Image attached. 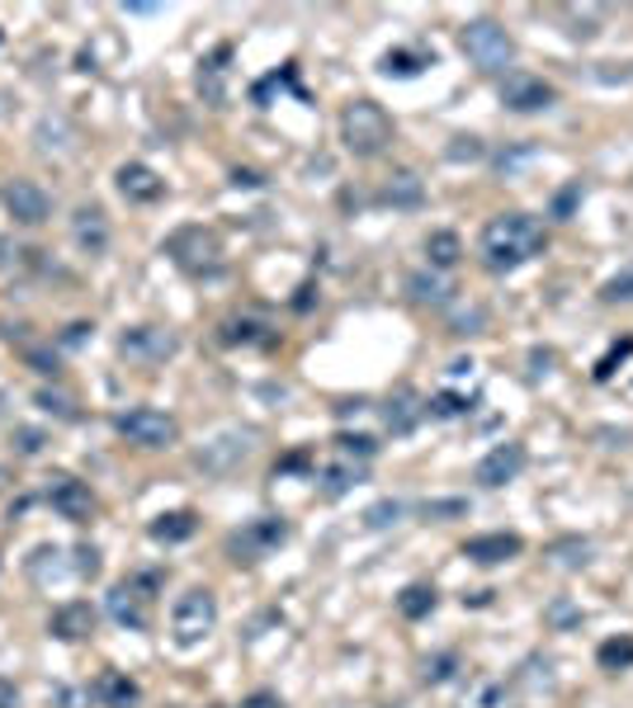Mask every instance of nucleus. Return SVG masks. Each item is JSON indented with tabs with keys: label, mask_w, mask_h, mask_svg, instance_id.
Returning a JSON list of instances; mask_svg holds the SVG:
<instances>
[{
	"label": "nucleus",
	"mask_w": 633,
	"mask_h": 708,
	"mask_svg": "<svg viewBox=\"0 0 633 708\" xmlns=\"http://www.w3.org/2000/svg\"><path fill=\"white\" fill-rule=\"evenodd\" d=\"M237 708H284V704H279V695H270V689H256V695H246Z\"/></svg>",
	"instance_id": "obj_50"
},
{
	"label": "nucleus",
	"mask_w": 633,
	"mask_h": 708,
	"mask_svg": "<svg viewBox=\"0 0 633 708\" xmlns=\"http://www.w3.org/2000/svg\"><path fill=\"white\" fill-rule=\"evenodd\" d=\"M530 364H535V368H530V378H535V383H539V378H549V374H553V350H535V354H530Z\"/></svg>",
	"instance_id": "obj_47"
},
{
	"label": "nucleus",
	"mask_w": 633,
	"mask_h": 708,
	"mask_svg": "<svg viewBox=\"0 0 633 708\" xmlns=\"http://www.w3.org/2000/svg\"><path fill=\"white\" fill-rule=\"evenodd\" d=\"M0 39H6V33H0Z\"/></svg>",
	"instance_id": "obj_56"
},
{
	"label": "nucleus",
	"mask_w": 633,
	"mask_h": 708,
	"mask_svg": "<svg viewBox=\"0 0 633 708\" xmlns=\"http://www.w3.org/2000/svg\"><path fill=\"white\" fill-rule=\"evenodd\" d=\"M232 58V43H222V48H214V58H208L204 66H199V91L208 95V104H222L227 100V91H222V62Z\"/></svg>",
	"instance_id": "obj_28"
},
{
	"label": "nucleus",
	"mask_w": 633,
	"mask_h": 708,
	"mask_svg": "<svg viewBox=\"0 0 633 708\" xmlns=\"http://www.w3.org/2000/svg\"><path fill=\"white\" fill-rule=\"evenodd\" d=\"M435 605H439V595H435V586H426V581H416V586H407L397 595V614L402 618H426V614H435Z\"/></svg>",
	"instance_id": "obj_29"
},
{
	"label": "nucleus",
	"mask_w": 633,
	"mask_h": 708,
	"mask_svg": "<svg viewBox=\"0 0 633 708\" xmlns=\"http://www.w3.org/2000/svg\"><path fill=\"white\" fill-rule=\"evenodd\" d=\"M48 506L58 510L62 520L81 524V520H91V516H95V491H91V482H81V477L58 472V477L48 482Z\"/></svg>",
	"instance_id": "obj_12"
},
{
	"label": "nucleus",
	"mask_w": 633,
	"mask_h": 708,
	"mask_svg": "<svg viewBox=\"0 0 633 708\" xmlns=\"http://www.w3.org/2000/svg\"><path fill=\"white\" fill-rule=\"evenodd\" d=\"M562 20H572L568 39H582V43H591L595 33H601V14H595V10H577V6H568V10H562Z\"/></svg>",
	"instance_id": "obj_35"
},
{
	"label": "nucleus",
	"mask_w": 633,
	"mask_h": 708,
	"mask_svg": "<svg viewBox=\"0 0 633 708\" xmlns=\"http://www.w3.org/2000/svg\"><path fill=\"white\" fill-rule=\"evenodd\" d=\"M601 303H633V270H624V274H614V279H605L601 283Z\"/></svg>",
	"instance_id": "obj_39"
},
{
	"label": "nucleus",
	"mask_w": 633,
	"mask_h": 708,
	"mask_svg": "<svg viewBox=\"0 0 633 708\" xmlns=\"http://www.w3.org/2000/svg\"><path fill=\"white\" fill-rule=\"evenodd\" d=\"M336 449H341V458H360V464H369V458L378 454V445H374L369 435H341Z\"/></svg>",
	"instance_id": "obj_40"
},
{
	"label": "nucleus",
	"mask_w": 633,
	"mask_h": 708,
	"mask_svg": "<svg viewBox=\"0 0 633 708\" xmlns=\"http://www.w3.org/2000/svg\"><path fill=\"white\" fill-rule=\"evenodd\" d=\"M0 708H20V685L0 676Z\"/></svg>",
	"instance_id": "obj_52"
},
{
	"label": "nucleus",
	"mask_w": 633,
	"mask_h": 708,
	"mask_svg": "<svg viewBox=\"0 0 633 708\" xmlns=\"http://www.w3.org/2000/svg\"><path fill=\"white\" fill-rule=\"evenodd\" d=\"M218 628V595L208 586H189L170 610V637L175 647H199Z\"/></svg>",
	"instance_id": "obj_5"
},
{
	"label": "nucleus",
	"mask_w": 633,
	"mask_h": 708,
	"mask_svg": "<svg viewBox=\"0 0 633 708\" xmlns=\"http://www.w3.org/2000/svg\"><path fill=\"white\" fill-rule=\"evenodd\" d=\"M595 662L601 670H629L633 666V637H610V643L595 647Z\"/></svg>",
	"instance_id": "obj_32"
},
{
	"label": "nucleus",
	"mask_w": 633,
	"mask_h": 708,
	"mask_svg": "<svg viewBox=\"0 0 633 708\" xmlns=\"http://www.w3.org/2000/svg\"><path fill=\"white\" fill-rule=\"evenodd\" d=\"M577 199H582V180H572V185H568V189H562L558 199H553V218H568V212L577 208Z\"/></svg>",
	"instance_id": "obj_45"
},
{
	"label": "nucleus",
	"mask_w": 633,
	"mask_h": 708,
	"mask_svg": "<svg viewBox=\"0 0 633 708\" xmlns=\"http://www.w3.org/2000/svg\"><path fill=\"white\" fill-rule=\"evenodd\" d=\"M454 670H459V657H454V652H435V657L421 662V680L426 685H449Z\"/></svg>",
	"instance_id": "obj_34"
},
{
	"label": "nucleus",
	"mask_w": 633,
	"mask_h": 708,
	"mask_svg": "<svg viewBox=\"0 0 633 708\" xmlns=\"http://www.w3.org/2000/svg\"><path fill=\"white\" fill-rule=\"evenodd\" d=\"M501 104L511 114H539V110H553L558 91L543 76H530V71H506L501 81Z\"/></svg>",
	"instance_id": "obj_11"
},
{
	"label": "nucleus",
	"mask_w": 633,
	"mask_h": 708,
	"mask_svg": "<svg viewBox=\"0 0 633 708\" xmlns=\"http://www.w3.org/2000/svg\"><path fill=\"white\" fill-rule=\"evenodd\" d=\"M91 695L100 699V708H137L143 704V685H137L128 670H104Z\"/></svg>",
	"instance_id": "obj_20"
},
{
	"label": "nucleus",
	"mask_w": 633,
	"mask_h": 708,
	"mask_svg": "<svg viewBox=\"0 0 633 708\" xmlns=\"http://www.w3.org/2000/svg\"><path fill=\"white\" fill-rule=\"evenodd\" d=\"M218 341L222 345H274V335H270V326L260 322V316H227Z\"/></svg>",
	"instance_id": "obj_25"
},
{
	"label": "nucleus",
	"mask_w": 633,
	"mask_h": 708,
	"mask_svg": "<svg viewBox=\"0 0 633 708\" xmlns=\"http://www.w3.org/2000/svg\"><path fill=\"white\" fill-rule=\"evenodd\" d=\"M14 454H24V458H33V454H43V445H48V435L43 430H33V425H14Z\"/></svg>",
	"instance_id": "obj_41"
},
{
	"label": "nucleus",
	"mask_w": 633,
	"mask_h": 708,
	"mask_svg": "<svg viewBox=\"0 0 633 708\" xmlns=\"http://www.w3.org/2000/svg\"><path fill=\"white\" fill-rule=\"evenodd\" d=\"M166 256L180 264L189 279H218L222 274V237L204 222H185L166 237Z\"/></svg>",
	"instance_id": "obj_3"
},
{
	"label": "nucleus",
	"mask_w": 633,
	"mask_h": 708,
	"mask_svg": "<svg viewBox=\"0 0 633 708\" xmlns=\"http://www.w3.org/2000/svg\"><path fill=\"white\" fill-rule=\"evenodd\" d=\"M289 520L284 516H260L251 524H241L232 539H227V553H232L237 562H260V558H270L279 543H289Z\"/></svg>",
	"instance_id": "obj_9"
},
{
	"label": "nucleus",
	"mask_w": 633,
	"mask_h": 708,
	"mask_svg": "<svg viewBox=\"0 0 633 708\" xmlns=\"http://www.w3.org/2000/svg\"><path fill=\"white\" fill-rule=\"evenodd\" d=\"M383 204H393V208H421V204H426V185H421V175H416V170L388 175V185H383Z\"/></svg>",
	"instance_id": "obj_26"
},
{
	"label": "nucleus",
	"mask_w": 633,
	"mask_h": 708,
	"mask_svg": "<svg viewBox=\"0 0 633 708\" xmlns=\"http://www.w3.org/2000/svg\"><path fill=\"white\" fill-rule=\"evenodd\" d=\"M525 553V539L520 534H506V529H497V534H473L464 543V558L478 562V566H501Z\"/></svg>",
	"instance_id": "obj_16"
},
{
	"label": "nucleus",
	"mask_w": 633,
	"mask_h": 708,
	"mask_svg": "<svg viewBox=\"0 0 633 708\" xmlns=\"http://www.w3.org/2000/svg\"><path fill=\"white\" fill-rule=\"evenodd\" d=\"M459 48L468 52L473 66L487 71V76H501V71L516 62L511 33H506L497 20H468V24L459 29Z\"/></svg>",
	"instance_id": "obj_4"
},
{
	"label": "nucleus",
	"mask_w": 633,
	"mask_h": 708,
	"mask_svg": "<svg viewBox=\"0 0 633 708\" xmlns=\"http://www.w3.org/2000/svg\"><path fill=\"white\" fill-rule=\"evenodd\" d=\"M114 435L128 439L133 449H170L180 439V420L156 412V406H133V412L114 416Z\"/></svg>",
	"instance_id": "obj_6"
},
{
	"label": "nucleus",
	"mask_w": 633,
	"mask_h": 708,
	"mask_svg": "<svg viewBox=\"0 0 633 708\" xmlns=\"http://www.w3.org/2000/svg\"><path fill=\"white\" fill-rule=\"evenodd\" d=\"M397 516H402V501H378V506L364 510V524L369 529H388V524H397Z\"/></svg>",
	"instance_id": "obj_43"
},
{
	"label": "nucleus",
	"mask_w": 633,
	"mask_h": 708,
	"mask_svg": "<svg viewBox=\"0 0 633 708\" xmlns=\"http://www.w3.org/2000/svg\"><path fill=\"white\" fill-rule=\"evenodd\" d=\"M633 354V335H624V341H614L605 354H601V364H595V383H610L614 378V368H620L624 360Z\"/></svg>",
	"instance_id": "obj_36"
},
{
	"label": "nucleus",
	"mask_w": 633,
	"mask_h": 708,
	"mask_svg": "<svg viewBox=\"0 0 633 708\" xmlns=\"http://www.w3.org/2000/svg\"><path fill=\"white\" fill-rule=\"evenodd\" d=\"M33 402H39V412L58 416V420H76V416H81V412H76V397L58 393V387H39V393H33Z\"/></svg>",
	"instance_id": "obj_33"
},
{
	"label": "nucleus",
	"mask_w": 633,
	"mask_h": 708,
	"mask_svg": "<svg viewBox=\"0 0 633 708\" xmlns=\"http://www.w3.org/2000/svg\"><path fill=\"white\" fill-rule=\"evenodd\" d=\"M487 322V312L482 308H473V312H459L454 316V326H459V335H478V326Z\"/></svg>",
	"instance_id": "obj_46"
},
{
	"label": "nucleus",
	"mask_w": 633,
	"mask_h": 708,
	"mask_svg": "<svg viewBox=\"0 0 633 708\" xmlns=\"http://www.w3.org/2000/svg\"><path fill=\"white\" fill-rule=\"evenodd\" d=\"M341 142L350 156H360V162H374L393 147V118L383 104L374 100H350L341 110Z\"/></svg>",
	"instance_id": "obj_2"
},
{
	"label": "nucleus",
	"mask_w": 633,
	"mask_h": 708,
	"mask_svg": "<svg viewBox=\"0 0 633 708\" xmlns=\"http://www.w3.org/2000/svg\"><path fill=\"white\" fill-rule=\"evenodd\" d=\"M426 516L430 520H439V516H468V501H430Z\"/></svg>",
	"instance_id": "obj_49"
},
{
	"label": "nucleus",
	"mask_w": 633,
	"mask_h": 708,
	"mask_svg": "<svg viewBox=\"0 0 633 708\" xmlns=\"http://www.w3.org/2000/svg\"><path fill=\"white\" fill-rule=\"evenodd\" d=\"M48 633L62 637V643H81V637H91L95 633L91 600H66V605H58V610H52V618H48Z\"/></svg>",
	"instance_id": "obj_17"
},
{
	"label": "nucleus",
	"mask_w": 633,
	"mask_h": 708,
	"mask_svg": "<svg viewBox=\"0 0 633 708\" xmlns=\"http://www.w3.org/2000/svg\"><path fill=\"white\" fill-rule=\"evenodd\" d=\"M308 458H312L308 449H298V454H289V458H284V464H279V468H274V472H303V468H308Z\"/></svg>",
	"instance_id": "obj_53"
},
{
	"label": "nucleus",
	"mask_w": 633,
	"mask_h": 708,
	"mask_svg": "<svg viewBox=\"0 0 633 708\" xmlns=\"http://www.w3.org/2000/svg\"><path fill=\"white\" fill-rule=\"evenodd\" d=\"M407 293H412V303H421V308H449L454 283H449V274H439V270H416L407 279Z\"/></svg>",
	"instance_id": "obj_23"
},
{
	"label": "nucleus",
	"mask_w": 633,
	"mask_h": 708,
	"mask_svg": "<svg viewBox=\"0 0 633 708\" xmlns=\"http://www.w3.org/2000/svg\"><path fill=\"white\" fill-rule=\"evenodd\" d=\"M0 204H6V212L14 218V227H43V222L52 218L48 189H43L39 180H24V175L6 180V189H0Z\"/></svg>",
	"instance_id": "obj_10"
},
{
	"label": "nucleus",
	"mask_w": 633,
	"mask_h": 708,
	"mask_svg": "<svg viewBox=\"0 0 633 708\" xmlns=\"http://www.w3.org/2000/svg\"><path fill=\"white\" fill-rule=\"evenodd\" d=\"M553 618H558V624H568V618H577V610H568V605H553Z\"/></svg>",
	"instance_id": "obj_55"
},
{
	"label": "nucleus",
	"mask_w": 633,
	"mask_h": 708,
	"mask_svg": "<svg viewBox=\"0 0 633 708\" xmlns=\"http://www.w3.org/2000/svg\"><path fill=\"white\" fill-rule=\"evenodd\" d=\"M449 162H482V142L478 137H454Z\"/></svg>",
	"instance_id": "obj_44"
},
{
	"label": "nucleus",
	"mask_w": 633,
	"mask_h": 708,
	"mask_svg": "<svg viewBox=\"0 0 633 708\" xmlns=\"http://www.w3.org/2000/svg\"><path fill=\"white\" fill-rule=\"evenodd\" d=\"M76 558H81V562H76V572H81V576H100V553H95L91 543L76 548Z\"/></svg>",
	"instance_id": "obj_48"
},
{
	"label": "nucleus",
	"mask_w": 633,
	"mask_h": 708,
	"mask_svg": "<svg viewBox=\"0 0 633 708\" xmlns=\"http://www.w3.org/2000/svg\"><path fill=\"white\" fill-rule=\"evenodd\" d=\"M525 464H530L525 445L506 439V445H497L491 454L478 458V468H473V482H478V487H506V482H516V477L525 472Z\"/></svg>",
	"instance_id": "obj_13"
},
{
	"label": "nucleus",
	"mask_w": 633,
	"mask_h": 708,
	"mask_svg": "<svg viewBox=\"0 0 633 708\" xmlns=\"http://www.w3.org/2000/svg\"><path fill=\"white\" fill-rule=\"evenodd\" d=\"M426 260H430V270L449 274L454 264L464 260V241H459V232H449V227H439V232H430V237H426Z\"/></svg>",
	"instance_id": "obj_27"
},
{
	"label": "nucleus",
	"mask_w": 633,
	"mask_h": 708,
	"mask_svg": "<svg viewBox=\"0 0 633 708\" xmlns=\"http://www.w3.org/2000/svg\"><path fill=\"white\" fill-rule=\"evenodd\" d=\"M91 331H95L91 322H76V326H66V335H62V345H66V350H72V345H85V341H91Z\"/></svg>",
	"instance_id": "obj_51"
},
{
	"label": "nucleus",
	"mask_w": 633,
	"mask_h": 708,
	"mask_svg": "<svg viewBox=\"0 0 633 708\" xmlns=\"http://www.w3.org/2000/svg\"><path fill=\"white\" fill-rule=\"evenodd\" d=\"M114 189L123 194L128 204H156V199H166V180L156 175L147 162H123L114 170Z\"/></svg>",
	"instance_id": "obj_14"
},
{
	"label": "nucleus",
	"mask_w": 633,
	"mask_h": 708,
	"mask_svg": "<svg viewBox=\"0 0 633 708\" xmlns=\"http://www.w3.org/2000/svg\"><path fill=\"white\" fill-rule=\"evenodd\" d=\"M175 350H180V335L170 326H128L118 335V354L137 368H162L166 360H175Z\"/></svg>",
	"instance_id": "obj_7"
},
{
	"label": "nucleus",
	"mask_w": 633,
	"mask_h": 708,
	"mask_svg": "<svg viewBox=\"0 0 633 708\" xmlns=\"http://www.w3.org/2000/svg\"><path fill=\"white\" fill-rule=\"evenodd\" d=\"M360 477H364V472H360L355 464H350V458H341V464H331V468L322 472V491L331 496V501H336V496H345L350 487L360 482Z\"/></svg>",
	"instance_id": "obj_31"
},
{
	"label": "nucleus",
	"mask_w": 633,
	"mask_h": 708,
	"mask_svg": "<svg viewBox=\"0 0 633 708\" xmlns=\"http://www.w3.org/2000/svg\"><path fill=\"white\" fill-rule=\"evenodd\" d=\"M553 558H558V566H587L591 562V543H582V539H572V543H558L553 548Z\"/></svg>",
	"instance_id": "obj_42"
},
{
	"label": "nucleus",
	"mask_w": 633,
	"mask_h": 708,
	"mask_svg": "<svg viewBox=\"0 0 633 708\" xmlns=\"http://www.w3.org/2000/svg\"><path fill=\"white\" fill-rule=\"evenodd\" d=\"M39 256H43V251H33V246H24L20 237H0V279H6V283L29 279V274L43 264Z\"/></svg>",
	"instance_id": "obj_22"
},
{
	"label": "nucleus",
	"mask_w": 633,
	"mask_h": 708,
	"mask_svg": "<svg viewBox=\"0 0 633 708\" xmlns=\"http://www.w3.org/2000/svg\"><path fill=\"white\" fill-rule=\"evenodd\" d=\"M147 534L156 543H185V539L199 534V516H195V510H170V516H156L147 524Z\"/></svg>",
	"instance_id": "obj_24"
},
{
	"label": "nucleus",
	"mask_w": 633,
	"mask_h": 708,
	"mask_svg": "<svg viewBox=\"0 0 633 708\" xmlns=\"http://www.w3.org/2000/svg\"><path fill=\"white\" fill-rule=\"evenodd\" d=\"M543 246H549V232H543L539 218H530V212H497L478 237V256L491 274H516L520 264L543 256Z\"/></svg>",
	"instance_id": "obj_1"
},
{
	"label": "nucleus",
	"mask_w": 633,
	"mask_h": 708,
	"mask_svg": "<svg viewBox=\"0 0 633 708\" xmlns=\"http://www.w3.org/2000/svg\"><path fill=\"white\" fill-rule=\"evenodd\" d=\"M33 142H39L43 156H58V162H62V156L76 152V128L62 114H43L39 128H33Z\"/></svg>",
	"instance_id": "obj_21"
},
{
	"label": "nucleus",
	"mask_w": 633,
	"mask_h": 708,
	"mask_svg": "<svg viewBox=\"0 0 633 708\" xmlns=\"http://www.w3.org/2000/svg\"><path fill=\"white\" fill-rule=\"evenodd\" d=\"M383 76H397V81H412V76H421L430 62L421 58V52H412V48H393V52H383Z\"/></svg>",
	"instance_id": "obj_30"
},
{
	"label": "nucleus",
	"mask_w": 633,
	"mask_h": 708,
	"mask_svg": "<svg viewBox=\"0 0 633 708\" xmlns=\"http://www.w3.org/2000/svg\"><path fill=\"white\" fill-rule=\"evenodd\" d=\"M110 218H104V208L100 204H81L72 212V241H76V251L81 256H104L110 251Z\"/></svg>",
	"instance_id": "obj_15"
},
{
	"label": "nucleus",
	"mask_w": 633,
	"mask_h": 708,
	"mask_svg": "<svg viewBox=\"0 0 633 708\" xmlns=\"http://www.w3.org/2000/svg\"><path fill=\"white\" fill-rule=\"evenodd\" d=\"M426 412H430V416H439V420H454V416L473 412V406H468L459 393H435V397L426 402Z\"/></svg>",
	"instance_id": "obj_38"
},
{
	"label": "nucleus",
	"mask_w": 633,
	"mask_h": 708,
	"mask_svg": "<svg viewBox=\"0 0 633 708\" xmlns=\"http://www.w3.org/2000/svg\"><path fill=\"white\" fill-rule=\"evenodd\" d=\"M421 416H426V402H421L416 387H397V393L383 402V425H388V435H412Z\"/></svg>",
	"instance_id": "obj_19"
},
{
	"label": "nucleus",
	"mask_w": 633,
	"mask_h": 708,
	"mask_svg": "<svg viewBox=\"0 0 633 708\" xmlns=\"http://www.w3.org/2000/svg\"><path fill=\"white\" fill-rule=\"evenodd\" d=\"M232 185L237 189H260L266 180H260V170H232Z\"/></svg>",
	"instance_id": "obj_54"
},
{
	"label": "nucleus",
	"mask_w": 633,
	"mask_h": 708,
	"mask_svg": "<svg viewBox=\"0 0 633 708\" xmlns=\"http://www.w3.org/2000/svg\"><path fill=\"white\" fill-rule=\"evenodd\" d=\"M104 605H110V618H114V624L133 628V633L147 628V595H143V586H137V581H123V586H114Z\"/></svg>",
	"instance_id": "obj_18"
},
{
	"label": "nucleus",
	"mask_w": 633,
	"mask_h": 708,
	"mask_svg": "<svg viewBox=\"0 0 633 708\" xmlns=\"http://www.w3.org/2000/svg\"><path fill=\"white\" fill-rule=\"evenodd\" d=\"M256 430H241V425H232V430H218L208 445L195 454V464L208 472V477H227V472H237L246 458L256 454Z\"/></svg>",
	"instance_id": "obj_8"
},
{
	"label": "nucleus",
	"mask_w": 633,
	"mask_h": 708,
	"mask_svg": "<svg viewBox=\"0 0 633 708\" xmlns=\"http://www.w3.org/2000/svg\"><path fill=\"white\" fill-rule=\"evenodd\" d=\"M24 360L33 374H43V378H58L62 374V360H58V350H39V345H24Z\"/></svg>",
	"instance_id": "obj_37"
}]
</instances>
